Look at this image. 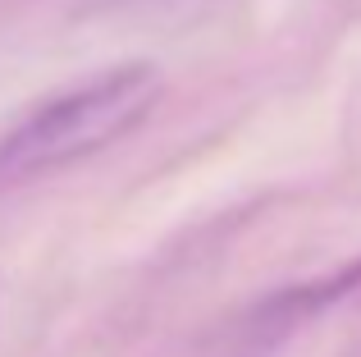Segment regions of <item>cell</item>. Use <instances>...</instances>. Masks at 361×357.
<instances>
[{
	"mask_svg": "<svg viewBox=\"0 0 361 357\" xmlns=\"http://www.w3.org/2000/svg\"><path fill=\"white\" fill-rule=\"evenodd\" d=\"M160 97L165 73L151 60H128L37 101L0 133V193L115 147L160 106Z\"/></svg>",
	"mask_w": 361,
	"mask_h": 357,
	"instance_id": "cell-1",
	"label": "cell"
}]
</instances>
